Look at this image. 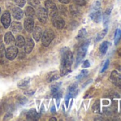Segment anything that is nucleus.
Listing matches in <instances>:
<instances>
[{
    "label": "nucleus",
    "mask_w": 121,
    "mask_h": 121,
    "mask_svg": "<svg viewBox=\"0 0 121 121\" xmlns=\"http://www.w3.org/2000/svg\"><path fill=\"white\" fill-rule=\"evenodd\" d=\"M61 61H60V76H64L71 72V65L73 61V56L72 52L69 48L65 47L61 50Z\"/></svg>",
    "instance_id": "nucleus-1"
},
{
    "label": "nucleus",
    "mask_w": 121,
    "mask_h": 121,
    "mask_svg": "<svg viewBox=\"0 0 121 121\" xmlns=\"http://www.w3.org/2000/svg\"><path fill=\"white\" fill-rule=\"evenodd\" d=\"M82 67L83 68H88V67H90V63L88 61V60H84V62H83V64L82 65Z\"/></svg>",
    "instance_id": "nucleus-38"
},
{
    "label": "nucleus",
    "mask_w": 121,
    "mask_h": 121,
    "mask_svg": "<svg viewBox=\"0 0 121 121\" xmlns=\"http://www.w3.org/2000/svg\"><path fill=\"white\" fill-rule=\"evenodd\" d=\"M39 114L34 108L29 110L26 114V118L29 120H37L39 118Z\"/></svg>",
    "instance_id": "nucleus-13"
},
{
    "label": "nucleus",
    "mask_w": 121,
    "mask_h": 121,
    "mask_svg": "<svg viewBox=\"0 0 121 121\" xmlns=\"http://www.w3.org/2000/svg\"><path fill=\"white\" fill-rule=\"evenodd\" d=\"M24 28L27 32H32L34 29V19L31 17H28L26 19L24 22Z\"/></svg>",
    "instance_id": "nucleus-12"
},
{
    "label": "nucleus",
    "mask_w": 121,
    "mask_h": 121,
    "mask_svg": "<svg viewBox=\"0 0 121 121\" xmlns=\"http://www.w3.org/2000/svg\"><path fill=\"white\" fill-rule=\"evenodd\" d=\"M88 73H89L88 71H87V70H83V71H81V73L76 77V78H77L78 80L82 79L83 78H84V77H86V76H88Z\"/></svg>",
    "instance_id": "nucleus-31"
},
{
    "label": "nucleus",
    "mask_w": 121,
    "mask_h": 121,
    "mask_svg": "<svg viewBox=\"0 0 121 121\" xmlns=\"http://www.w3.org/2000/svg\"><path fill=\"white\" fill-rule=\"evenodd\" d=\"M4 41L7 44H12L15 42V39L11 32H7L4 35Z\"/></svg>",
    "instance_id": "nucleus-20"
},
{
    "label": "nucleus",
    "mask_w": 121,
    "mask_h": 121,
    "mask_svg": "<svg viewBox=\"0 0 121 121\" xmlns=\"http://www.w3.org/2000/svg\"><path fill=\"white\" fill-rule=\"evenodd\" d=\"M112 9V7L108 8L103 14V25H104V26H107L109 23Z\"/></svg>",
    "instance_id": "nucleus-17"
},
{
    "label": "nucleus",
    "mask_w": 121,
    "mask_h": 121,
    "mask_svg": "<svg viewBox=\"0 0 121 121\" xmlns=\"http://www.w3.org/2000/svg\"><path fill=\"white\" fill-rule=\"evenodd\" d=\"M34 46V42L31 38H29L25 42L24 45V51L26 53H30L32 51V49Z\"/></svg>",
    "instance_id": "nucleus-14"
},
{
    "label": "nucleus",
    "mask_w": 121,
    "mask_h": 121,
    "mask_svg": "<svg viewBox=\"0 0 121 121\" xmlns=\"http://www.w3.org/2000/svg\"><path fill=\"white\" fill-rule=\"evenodd\" d=\"M52 23L53 26H55L56 28L58 29H61L64 27L65 26V22L63 19V18H61L60 16H58V14H56L54 16L52 17Z\"/></svg>",
    "instance_id": "nucleus-7"
},
{
    "label": "nucleus",
    "mask_w": 121,
    "mask_h": 121,
    "mask_svg": "<svg viewBox=\"0 0 121 121\" xmlns=\"http://www.w3.org/2000/svg\"><path fill=\"white\" fill-rule=\"evenodd\" d=\"M70 12H71V14L73 16L78 15L79 14V9H78L77 7H76L74 5H72L70 7Z\"/></svg>",
    "instance_id": "nucleus-30"
},
{
    "label": "nucleus",
    "mask_w": 121,
    "mask_h": 121,
    "mask_svg": "<svg viewBox=\"0 0 121 121\" xmlns=\"http://www.w3.org/2000/svg\"><path fill=\"white\" fill-rule=\"evenodd\" d=\"M12 15H13V17L16 19L20 20L24 17V12H23V11L20 8H19V7H14L12 9Z\"/></svg>",
    "instance_id": "nucleus-16"
},
{
    "label": "nucleus",
    "mask_w": 121,
    "mask_h": 121,
    "mask_svg": "<svg viewBox=\"0 0 121 121\" xmlns=\"http://www.w3.org/2000/svg\"><path fill=\"white\" fill-rule=\"evenodd\" d=\"M107 33H108V28L106 27L105 29H104L103 30H102L100 32H99V33L97 34L95 41H99L102 40V39L105 37V36L107 34Z\"/></svg>",
    "instance_id": "nucleus-27"
},
{
    "label": "nucleus",
    "mask_w": 121,
    "mask_h": 121,
    "mask_svg": "<svg viewBox=\"0 0 121 121\" xmlns=\"http://www.w3.org/2000/svg\"><path fill=\"white\" fill-rule=\"evenodd\" d=\"M14 2L20 7H23L26 4V0H14Z\"/></svg>",
    "instance_id": "nucleus-35"
},
{
    "label": "nucleus",
    "mask_w": 121,
    "mask_h": 121,
    "mask_svg": "<svg viewBox=\"0 0 121 121\" xmlns=\"http://www.w3.org/2000/svg\"><path fill=\"white\" fill-rule=\"evenodd\" d=\"M92 110L93 112L95 113H100V103L99 100H97L92 106Z\"/></svg>",
    "instance_id": "nucleus-25"
},
{
    "label": "nucleus",
    "mask_w": 121,
    "mask_h": 121,
    "mask_svg": "<svg viewBox=\"0 0 121 121\" xmlns=\"http://www.w3.org/2000/svg\"><path fill=\"white\" fill-rule=\"evenodd\" d=\"M11 29L14 33H17L22 30V25L20 22H14L11 24Z\"/></svg>",
    "instance_id": "nucleus-19"
},
{
    "label": "nucleus",
    "mask_w": 121,
    "mask_h": 121,
    "mask_svg": "<svg viewBox=\"0 0 121 121\" xmlns=\"http://www.w3.org/2000/svg\"><path fill=\"white\" fill-rule=\"evenodd\" d=\"M36 17L39 22H41V23H46V22L48 21V12L46 9L42 7L38 9L36 12Z\"/></svg>",
    "instance_id": "nucleus-9"
},
{
    "label": "nucleus",
    "mask_w": 121,
    "mask_h": 121,
    "mask_svg": "<svg viewBox=\"0 0 121 121\" xmlns=\"http://www.w3.org/2000/svg\"><path fill=\"white\" fill-rule=\"evenodd\" d=\"M46 1H51V0H46Z\"/></svg>",
    "instance_id": "nucleus-48"
},
{
    "label": "nucleus",
    "mask_w": 121,
    "mask_h": 121,
    "mask_svg": "<svg viewBox=\"0 0 121 121\" xmlns=\"http://www.w3.org/2000/svg\"><path fill=\"white\" fill-rule=\"evenodd\" d=\"M90 18L95 23H99L102 18L100 12V2L96 1L91 7V12L90 13Z\"/></svg>",
    "instance_id": "nucleus-2"
},
{
    "label": "nucleus",
    "mask_w": 121,
    "mask_h": 121,
    "mask_svg": "<svg viewBox=\"0 0 121 121\" xmlns=\"http://www.w3.org/2000/svg\"><path fill=\"white\" fill-rule=\"evenodd\" d=\"M49 120H50V121H56L57 120H56V119L55 117H52V118H51V119H50Z\"/></svg>",
    "instance_id": "nucleus-44"
},
{
    "label": "nucleus",
    "mask_w": 121,
    "mask_h": 121,
    "mask_svg": "<svg viewBox=\"0 0 121 121\" xmlns=\"http://www.w3.org/2000/svg\"><path fill=\"white\" fill-rule=\"evenodd\" d=\"M110 46V43L108 42V41H103L100 44L99 49H100V52L101 53L102 55H105L106 53V52H107V51H108Z\"/></svg>",
    "instance_id": "nucleus-21"
},
{
    "label": "nucleus",
    "mask_w": 121,
    "mask_h": 121,
    "mask_svg": "<svg viewBox=\"0 0 121 121\" xmlns=\"http://www.w3.org/2000/svg\"><path fill=\"white\" fill-rule=\"evenodd\" d=\"M110 80L116 87L121 90V74L119 72L113 71L110 73Z\"/></svg>",
    "instance_id": "nucleus-6"
},
{
    "label": "nucleus",
    "mask_w": 121,
    "mask_h": 121,
    "mask_svg": "<svg viewBox=\"0 0 121 121\" xmlns=\"http://www.w3.org/2000/svg\"><path fill=\"white\" fill-rule=\"evenodd\" d=\"M42 34L43 32L41 28H40L39 26H36L33 30V38L36 41H39L42 36Z\"/></svg>",
    "instance_id": "nucleus-15"
},
{
    "label": "nucleus",
    "mask_w": 121,
    "mask_h": 121,
    "mask_svg": "<svg viewBox=\"0 0 121 121\" xmlns=\"http://www.w3.org/2000/svg\"><path fill=\"white\" fill-rule=\"evenodd\" d=\"M45 7L48 14L51 15V17L57 14V7L52 1H46L45 2Z\"/></svg>",
    "instance_id": "nucleus-10"
},
{
    "label": "nucleus",
    "mask_w": 121,
    "mask_h": 121,
    "mask_svg": "<svg viewBox=\"0 0 121 121\" xmlns=\"http://www.w3.org/2000/svg\"><path fill=\"white\" fill-rule=\"evenodd\" d=\"M27 2L29 5H31V7H38L40 4L39 0H27Z\"/></svg>",
    "instance_id": "nucleus-32"
},
{
    "label": "nucleus",
    "mask_w": 121,
    "mask_h": 121,
    "mask_svg": "<svg viewBox=\"0 0 121 121\" xmlns=\"http://www.w3.org/2000/svg\"><path fill=\"white\" fill-rule=\"evenodd\" d=\"M120 69V71H121V67H120V69Z\"/></svg>",
    "instance_id": "nucleus-47"
},
{
    "label": "nucleus",
    "mask_w": 121,
    "mask_h": 121,
    "mask_svg": "<svg viewBox=\"0 0 121 121\" xmlns=\"http://www.w3.org/2000/svg\"><path fill=\"white\" fill-rule=\"evenodd\" d=\"M60 76L58 73V71H52V72H50L47 74V76H46V79H47V81L48 82H52L53 81H56V80H58L59 78H60Z\"/></svg>",
    "instance_id": "nucleus-18"
},
{
    "label": "nucleus",
    "mask_w": 121,
    "mask_h": 121,
    "mask_svg": "<svg viewBox=\"0 0 121 121\" xmlns=\"http://www.w3.org/2000/svg\"><path fill=\"white\" fill-rule=\"evenodd\" d=\"M25 15L27 17H34V15H35V12H34V9L31 7H27L25 9Z\"/></svg>",
    "instance_id": "nucleus-26"
},
{
    "label": "nucleus",
    "mask_w": 121,
    "mask_h": 121,
    "mask_svg": "<svg viewBox=\"0 0 121 121\" xmlns=\"http://www.w3.org/2000/svg\"><path fill=\"white\" fill-rule=\"evenodd\" d=\"M121 39V30L120 29H117L115 31V36H114V41H115V44L117 45L118 43V42L120 41Z\"/></svg>",
    "instance_id": "nucleus-28"
},
{
    "label": "nucleus",
    "mask_w": 121,
    "mask_h": 121,
    "mask_svg": "<svg viewBox=\"0 0 121 121\" xmlns=\"http://www.w3.org/2000/svg\"><path fill=\"white\" fill-rule=\"evenodd\" d=\"M78 93V87L76 83H73L71 86H69L68 89L67 94L66 95V107L69 106V99L71 98H75Z\"/></svg>",
    "instance_id": "nucleus-5"
},
{
    "label": "nucleus",
    "mask_w": 121,
    "mask_h": 121,
    "mask_svg": "<svg viewBox=\"0 0 121 121\" xmlns=\"http://www.w3.org/2000/svg\"><path fill=\"white\" fill-rule=\"evenodd\" d=\"M34 93H35V91H34V90H29V91H26L24 92V93H25L26 95H30V96L32 95Z\"/></svg>",
    "instance_id": "nucleus-39"
},
{
    "label": "nucleus",
    "mask_w": 121,
    "mask_h": 121,
    "mask_svg": "<svg viewBox=\"0 0 121 121\" xmlns=\"http://www.w3.org/2000/svg\"><path fill=\"white\" fill-rule=\"evenodd\" d=\"M117 53H118V55H119L120 56H121V46L119 48V49H118V51H117Z\"/></svg>",
    "instance_id": "nucleus-43"
},
{
    "label": "nucleus",
    "mask_w": 121,
    "mask_h": 121,
    "mask_svg": "<svg viewBox=\"0 0 121 121\" xmlns=\"http://www.w3.org/2000/svg\"><path fill=\"white\" fill-rule=\"evenodd\" d=\"M15 44L17 47L19 48H22L24 45H25V39L24 38L21 36V35H18L15 39Z\"/></svg>",
    "instance_id": "nucleus-22"
},
{
    "label": "nucleus",
    "mask_w": 121,
    "mask_h": 121,
    "mask_svg": "<svg viewBox=\"0 0 121 121\" xmlns=\"http://www.w3.org/2000/svg\"><path fill=\"white\" fill-rule=\"evenodd\" d=\"M30 80L31 78L29 77H26L24 79L20 81L19 83H18V87L20 88H26V86H28V85L29 84V82H30Z\"/></svg>",
    "instance_id": "nucleus-23"
},
{
    "label": "nucleus",
    "mask_w": 121,
    "mask_h": 121,
    "mask_svg": "<svg viewBox=\"0 0 121 121\" xmlns=\"http://www.w3.org/2000/svg\"><path fill=\"white\" fill-rule=\"evenodd\" d=\"M1 22L4 28H9L11 24V15L9 12H5L2 14L1 17Z\"/></svg>",
    "instance_id": "nucleus-11"
},
{
    "label": "nucleus",
    "mask_w": 121,
    "mask_h": 121,
    "mask_svg": "<svg viewBox=\"0 0 121 121\" xmlns=\"http://www.w3.org/2000/svg\"><path fill=\"white\" fill-rule=\"evenodd\" d=\"M73 2L78 6H85L86 4V0H73Z\"/></svg>",
    "instance_id": "nucleus-34"
},
{
    "label": "nucleus",
    "mask_w": 121,
    "mask_h": 121,
    "mask_svg": "<svg viewBox=\"0 0 121 121\" xmlns=\"http://www.w3.org/2000/svg\"><path fill=\"white\" fill-rule=\"evenodd\" d=\"M58 1H59L60 2L63 3V4H68V3H69L70 0H58Z\"/></svg>",
    "instance_id": "nucleus-41"
},
{
    "label": "nucleus",
    "mask_w": 121,
    "mask_h": 121,
    "mask_svg": "<svg viewBox=\"0 0 121 121\" xmlns=\"http://www.w3.org/2000/svg\"><path fill=\"white\" fill-rule=\"evenodd\" d=\"M61 85V83H56L52 84V86H51V94L53 95V96L54 97L55 95L59 91V88L60 86Z\"/></svg>",
    "instance_id": "nucleus-24"
},
{
    "label": "nucleus",
    "mask_w": 121,
    "mask_h": 121,
    "mask_svg": "<svg viewBox=\"0 0 121 121\" xmlns=\"http://www.w3.org/2000/svg\"><path fill=\"white\" fill-rule=\"evenodd\" d=\"M86 35H87L86 30L85 29L83 28V29H81L79 31V32H78V35H77V36H76V39H78V40L83 39V38L86 37Z\"/></svg>",
    "instance_id": "nucleus-29"
},
{
    "label": "nucleus",
    "mask_w": 121,
    "mask_h": 121,
    "mask_svg": "<svg viewBox=\"0 0 121 121\" xmlns=\"http://www.w3.org/2000/svg\"><path fill=\"white\" fill-rule=\"evenodd\" d=\"M18 101H19V103L21 105H24L27 102V99L25 97H24V96H20L18 98Z\"/></svg>",
    "instance_id": "nucleus-37"
},
{
    "label": "nucleus",
    "mask_w": 121,
    "mask_h": 121,
    "mask_svg": "<svg viewBox=\"0 0 121 121\" xmlns=\"http://www.w3.org/2000/svg\"><path fill=\"white\" fill-rule=\"evenodd\" d=\"M0 43H2V36H0Z\"/></svg>",
    "instance_id": "nucleus-45"
},
{
    "label": "nucleus",
    "mask_w": 121,
    "mask_h": 121,
    "mask_svg": "<svg viewBox=\"0 0 121 121\" xmlns=\"http://www.w3.org/2000/svg\"><path fill=\"white\" fill-rule=\"evenodd\" d=\"M1 12H2V9H1V7H0V15H1Z\"/></svg>",
    "instance_id": "nucleus-46"
},
{
    "label": "nucleus",
    "mask_w": 121,
    "mask_h": 121,
    "mask_svg": "<svg viewBox=\"0 0 121 121\" xmlns=\"http://www.w3.org/2000/svg\"><path fill=\"white\" fill-rule=\"evenodd\" d=\"M90 44V41L87 40L85 41L78 48V53H77V57H76V67L78 66V64L81 62V60L84 58V57L86 55L88 48Z\"/></svg>",
    "instance_id": "nucleus-3"
},
{
    "label": "nucleus",
    "mask_w": 121,
    "mask_h": 121,
    "mask_svg": "<svg viewBox=\"0 0 121 121\" xmlns=\"http://www.w3.org/2000/svg\"><path fill=\"white\" fill-rule=\"evenodd\" d=\"M12 117V113H10V112H8V113H7V115L4 116V120H9V119H11Z\"/></svg>",
    "instance_id": "nucleus-40"
},
{
    "label": "nucleus",
    "mask_w": 121,
    "mask_h": 121,
    "mask_svg": "<svg viewBox=\"0 0 121 121\" xmlns=\"http://www.w3.org/2000/svg\"><path fill=\"white\" fill-rule=\"evenodd\" d=\"M109 64H110V60H108V59H107L106 60V61L105 62V64H103V68H102V70H101V73H103L105 71H106L107 69H108V66H109Z\"/></svg>",
    "instance_id": "nucleus-36"
},
{
    "label": "nucleus",
    "mask_w": 121,
    "mask_h": 121,
    "mask_svg": "<svg viewBox=\"0 0 121 121\" xmlns=\"http://www.w3.org/2000/svg\"><path fill=\"white\" fill-rule=\"evenodd\" d=\"M5 47L4 45L2 44V43H0V58H2L4 55H5Z\"/></svg>",
    "instance_id": "nucleus-33"
},
{
    "label": "nucleus",
    "mask_w": 121,
    "mask_h": 121,
    "mask_svg": "<svg viewBox=\"0 0 121 121\" xmlns=\"http://www.w3.org/2000/svg\"><path fill=\"white\" fill-rule=\"evenodd\" d=\"M51 111L52 113H56V108H55L54 105H52V107L51 108Z\"/></svg>",
    "instance_id": "nucleus-42"
},
{
    "label": "nucleus",
    "mask_w": 121,
    "mask_h": 121,
    "mask_svg": "<svg viewBox=\"0 0 121 121\" xmlns=\"http://www.w3.org/2000/svg\"><path fill=\"white\" fill-rule=\"evenodd\" d=\"M54 37H55V35H54V32L53 31V30H51L50 29H46L42 34V36H41L42 44L46 47L48 46L49 44L51 43V42L54 39Z\"/></svg>",
    "instance_id": "nucleus-4"
},
{
    "label": "nucleus",
    "mask_w": 121,
    "mask_h": 121,
    "mask_svg": "<svg viewBox=\"0 0 121 121\" xmlns=\"http://www.w3.org/2000/svg\"><path fill=\"white\" fill-rule=\"evenodd\" d=\"M18 52L19 51L17 47L14 46H12L7 48L5 52V56L7 58H8L9 60H14L17 57Z\"/></svg>",
    "instance_id": "nucleus-8"
}]
</instances>
